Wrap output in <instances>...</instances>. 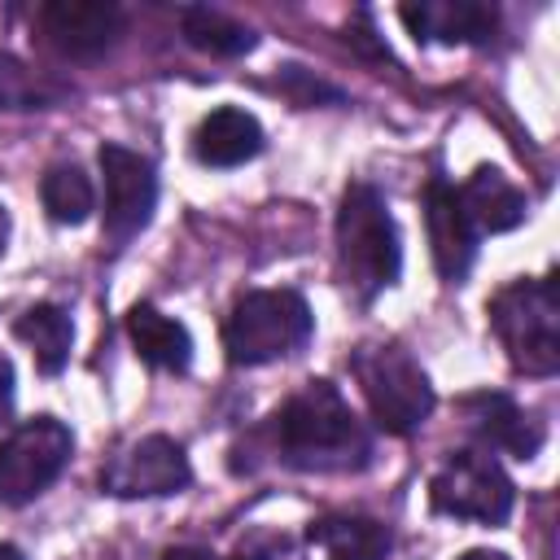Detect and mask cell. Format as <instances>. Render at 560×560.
<instances>
[{
    "label": "cell",
    "mask_w": 560,
    "mask_h": 560,
    "mask_svg": "<svg viewBox=\"0 0 560 560\" xmlns=\"http://www.w3.org/2000/svg\"><path fill=\"white\" fill-rule=\"evenodd\" d=\"M455 192H459V206H464V214H468L477 236L481 232H508V228L525 223V210H529L525 192L494 166H477L468 175V184L455 188Z\"/></svg>",
    "instance_id": "obj_14"
},
{
    "label": "cell",
    "mask_w": 560,
    "mask_h": 560,
    "mask_svg": "<svg viewBox=\"0 0 560 560\" xmlns=\"http://www.w3.org/2000/svg\"><path fill=\"white\" fill-rule=\"evenodd\" d=\"M398 18L424 44H486L499 31V9L486 0H420L402 4Z\"/></svg>",
    "instance_id": "obj_12"
},
{
    "label": "cell",
    "mask_w": 560,
    "mask_h": 560,
    "mask_svg": "<svg viewBox=\"0 0 560 560\" xmlns=\"http://www.w3.org/2000/svg\"><path fill=\"white\" fill-rule=\"evenodd\" d=\"M508 363L525 376H556L560 372V284L556 276L512 280L486 306Z\"/></svg>",
    "instance_id": "obj_3"
},
{
    "label": "cell",
    "mask_w": 560,
    "mask_h": 560,
    "mask_svg": "<svg viewBox=\"0 0 560 560\" xmlns=\"http://www.w3.org/2000/svg\"><path fill=\"white\" fill-rule=\"evenodd\" d=\"M232 560H245V551H241V556H232Z\"/></svg>",
    "instance_id": "obj_27"
},
{
    "label": "cell",
    "mask_w": 560,
    "mask_h": 560,
    "mask_svg": "<svg viewBox=\"0 0 560 560\" xmlns=\"http://www.w3.org/2000/svg\"><path fill=\"white\" fill-rule=\"evenodd\" d=\"M192 153L201 166H219V171L241 166L262 153V127L254 114H245L236 105L210 109L192 131Z\"/></svg>",
    "instance_id": "obj_13"
},
{
    "label": "cell",
    "mask_w": 560,
    "mask_h": 560,
    "mask_svg": "<svg viewBox=\"0 0 560 560\" xmlns=\"http://www.w3.org/2000/svg\"><path fill=\"white\" fill-rule=\"evenodd\" d=\"M311 306L302 293L293 289H254L245 293L228 324H223V350H228V363L236 368H262L271 359H284L293 354L298 346L311 341Z\"/></svg>",
    "instance_id": "obj_4"
},
{
    "label": "cell",
    "mask_w": 560,
    "mask_h": 560,
    "mask_svg": "<svg viewBox=\"0 0 560 560\" xmlns=\"http://www.w3.org/2000/svg\"><path fill=\"white\" fill-rule=\"evenodd\" d=\"M13 332L31 346L35 368H39L44 376H57V372L66 368V359H70V341H74V328H70V315H66L61 306L39 302V306L22 311V319L13 324Z\"/></svg>",
    "instance_id": "obj_18"
},
{
    "label": "cell",
    "mask_w": 560,
    "mask_h": 560,
    "mask_svg": "<svg viewBox=\"0 0 560 560\" xmlns=\"http://www.w3.org/2000/svg\"><path fill=\"white\" fill-rule=\"evenodd\" d=\"M179 31H184V39L192 48H201L210 57H245L258 44V35L245 22H236V18H228V13L210 9V4L179 9Z\"/></svg>",
    "instance_id": "obj_19"
},
{
    "label": "cell",
    "mask_w": 560,
    "mask_h": 560,
    "mask_svg": "<svg viewBox=\"0 0 560 560\" xmlns=\"http://www.w3.org/2000/svg\"><path fill=\"white\" fill-rule=\"evenodd\" d=\"M424 223H429V249L438 262V276L446 284H459L477 258V232L459 206L455 184L446 179H429L424 188Z\"/></svg>",
    "instance_id": "obj_11"
},
{
    "label": "cell",
    "mask_w": 560,
    "mask_h": 560,
    "mask_svg": "<svg viewBox=\"0 0 560 560\" xmlns=\"http://www.w3.org/2000/svg\"><path fill=\"white\" fill-rule=\"evenodd\" d=\"M4 245H9V214H4V206H0V254H4Z\"/></svg>",
    "instance_id": "obj_25"
},
{
    "label": "cell",
    "mask_w": 560,
    "mask_h": 560,
    "mask_svg": "<svg viewBox=\"0 0 560 560\" xmlns=\"http://www.w3.org/2000/svg\"><path fill=\"white\" fill-rule=\"evenodd\" d=\"M512 481L486 451H455L442 459V468L429 481V503L442 516L477 521V525H503L512 516Z\"/></svg>",
    "instance_id": "obj_6"
},
{
    "label": "cell",
    "mask_w": 560,
    "mask_h": 560,
    "mask_svg": "<svg viewBox=\"0 0 560 560\" xmlns=\"http://www.w3.org/2000/svg\"><path fill=\"white\" fill-rule=\"evenodd\" d=\"M350 372L368 398L372 420L385 433H416L433 411V385L424 368L394 341L385 346H359L350 354Z\"/></svg>",
    "instance_id": "obj_5"
},
{
    "label": "cell",
    "mask_w": 560,
    "mask_h": 560,
    "mask_svg": "<svg viewBox=\"0 0 560 560\" xmlns=\"http://www.w3.org/2000/svg\"><path fill=\"white\" fill-rule=\"evenodd\" d=\"M127 337L136 346V354L149 363V368H162V372H184L192 363V337L179 319L162 315L153 302H136L127 311Z\"/></svg>",
    "instance_id": "obj_15"
},
{
    "label": "cell",
    "mask_w": 560,
    "mask_h": 560,
    "mask_svg": "<svg viewBox=\"0 0 560 560\" xmlns=\"http://www.w3.org/2000/svg\"><path fill=\"white\" fill-rule=\"evenodd\" d=\"M0 560H22V551H18V547H9V542H0Z\"/></svg>",
    "instance_id": "obj_26"
},
{
    "label": "cell",
    "mask_w": 560,
    "mask_h": 560,
    "mask_svg": "<svg viewBox=\"0 0 560 560\" xmlns=\"http://www.w3.org/2000/svg\"><path fill=\"white\" fill-rule=\"evenodd\" d=\"M468 407H472L477 433L490 446H499L516 459H529L542 446V424L529 411H521L508 394H477V398H468Z\"/></svg>",
    "instance_id": "obj_16"
},
{
    "label": "cell",
    "mask_w": 560,
    "mask_h": 560,
    "mask_svg": "<svg viewBox=\"0 0 560 560\" xmlns=\"http://www.w3.org/2000/svg\"><path fill=\"white\" fill-rule=\"evenodd\" d=\"M459 560H508L503 551H486V547H477V551H464Z\"/></svg>",
    "instance_id": "obj_24"
},
{
    "label": "cell",
    "mask_w": 560,
    "mask_h": 560,
    "mask_svg": "<svg viewBox=\"0 0 560 560\" xmlns=\"http://www.w3.org/2000/svg\"><path fill=\"white\" fill-rule=\"evenodd\" d=\"M39 197H44V210L52 223H83L96 206V192H92V179L74 166V162H57L44 171L39 179Z\"/></svg>",
    "instance_id": "obj_20"
},
{
    "label": "cell",
    "mask_w": 560,
    "mask_h": 560,
    "mask_svg": "<svg viewBox=\"0 0 560 560\" xmlns=\"http://www.w3.org/2000/svg\"><path fill=\"white\" fill-rule=\"evenodd\" d=\"M276 451L302 472H350L372 459V438L332 381H306L276 411Z\"/></svg>",
    "instance_id": "obj_1"
},
{
    "label": "cell",
    "mask_w": 560,
    "mask_h": 560,
    "mask_svg": "<svg viewBox=\"0 0 560 560\" xmlns=\"http://www.w3.org/2000/svg\"><path fill=\"white\" fill-rule=\"evenodd\" d=\"M9 411H13V363L0 354V424L9 420Z\"/></svg>",
    "instance_id": "obj_22"
},
{
    "label": "cell",
    "mask_w": 560,
    "mask_h": 560,
    "mask_svg": "<svg viewBox=\"0 0 560 560\" xmlns=\"http://www.w3.org/2000/svg\"><path fill=\"white\" fill-rule=\"evenodd\" d=\"M162 560H214L206 547H166Z\"/></svg>",
    "instance_id": "obj_23"
},
{
    "label": "cell",
    "mask_w": 560,
    "mask_h": 560,
    "mask_svg": "<svg viewBox=\"0 0 560 560\" xmlns=\"http://www.w3.org/2000/svg\"><path fill=\"white\" fill-rule=\"evenodd\" d=\"M74 433L57 416H35L0 442V503L22 508L39 499L70 464Z\"/></svg>",
    "instance_id": "obj_7"
},
{
    "label": "cell",
    "mask_w": 560,
    "mask_h": 560,
    "mask_svg": "<svg viewBox=\"0 0 560 560\" xmlns=\"http://www.w3.org/2000/svg\"><path fill=\"white\" fill-rule=\"evenodd\" d=\"M39 31L61 57L96 61L127 31V13L114 0H48L39 9Z\"/></svg>",
    "instance_id": "obj_10"
},
{
    "label": "cell",
    "mask_w": 560,
    "mask_h": 560,
    "mask_svg": "<svg viewBox=\"0 0 560 560\" xmlns=\"http://www.w3.org/2000/svg\"><path fill=\"white\" fill-rule=\"evenodd\" d=\"M306 538L324 547V560H385L389 551V529L372 516H324L311 521Z\"/></svg>",
    "instance_id": "obj_17"
},
{
    "label": "cell",
    "mask_w": 560,
    "mask_h": 560,
    "mask_svg": "<svg viewBox=\"0 0 560 560\" xmlns=\"http://www.w3.org/2000/svg\"><path fill=\"white\" fill-rule=\"evenodd\" d=\"M52 101H57V88L48 79H39L18 57L0 52V109H44Z\"/></svg>",
    "instance_id": "obj_21"
},
{
    "label": "cell",
    "mask_w": 560,
    "mask_h": 560,
    "mask_svg": "<svg viewBox=\"0 0 560 560\" xmlns=\"http://www.w3.org/2000/svg\"><path fill=\"white\" fill-rule=\"evenodd\" d=\"M398 267L402 249L394 214L372 184L354 179L337 206V271L359 302H372L381 289L398 280Z\"/></svg>",
    "instance_id": "obj_2"
},
{
    "label": "cell",
    "mask_w": 560,
    "mask_h": 560,
    "mask_svg": "<svg viewBox=\"0 0 560 560\" xmlns=\"http://www.w3.org/2000/svg\"><path fill=\"white\" fill-rule=\"evenodd\" d=\"M96 162L105 175V236L114 245H122L140 228H149L153 206H158V175H153L149 158H140L122 144H101Z\"/></svg>",
    "instance_id": "obj_9"
},
{
    "label": "cell",
    "mask_w": 560,
    "mask_h": 560,
    "mask_svg": "<svg viewBox=\"0 0 560 560\" xmlns=\"http://www.w3.org/2000/svg\"><path fill=\"white\" fill-rule=\"evenodd\" d=\"M192 481L188 455L175 438L166 433H149L140 442H131L127 451H118L109 459V468L101 472V490L118 494V499H158V494H179Z\"/></svg>",
    "instance_id": "obj_8"
}]
</instances>
